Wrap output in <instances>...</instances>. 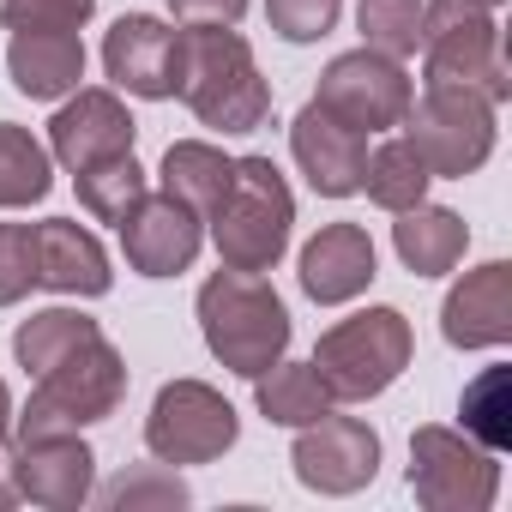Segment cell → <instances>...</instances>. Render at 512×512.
I'll return each mask as SVG.
<instances>
[{
	"mask_svg": "<svg viewBox=\"0 0 512 512\" xmlns=\"http://www.w3.org/2000/svg\"><path fill=\"white\" fill-rule=\"evenodd\" d=\"M37 284L55 296H109L115 272H109V253L91 229H79L73 217H49L37 223Z\"/></svg>",
	"mask_w": 512,
	"mask_h": 512,
	"instance_id": "cell-20",
	"label": "cell"
},
{
	"mask_svg": "<svg viewBox=\"0 0 512 512\" xmlns=\"http://www.w3.org/2000/svg\"><path fill=\"white\" fill-rule=\"evenodd\" d=\"M410 494L428 512H488L500 494V464L458 428H416L410 434Z\"/></svg>",
	"mask_w": 512,
	"mask_h": 512,
	"instance_id": "cell-9",
	"label": "cell"
},
{
	"mask_svg": "<svg viewBox=\"0 0 512 512\" xmlns=\"http://www.w3.org/2000/svg\"><path fill=\"white\" fill-rule=\"evenodd\" d=\"M374 284V241L362 223H326L308 247H302V290L320 308L356 302Z\"/></svg>",
	"mask_w": 512,
	"mask_h": 512,
	"instance_id": "cell-19",
	"label": "cell"
},
{
	"mask_svg": "<svg viewBox=\"0 0 512 512\" xmlns=\"http://www.w3.org/2000/svg\"><path fill=\"white\" fill-rule=\"evenodd\" d=\"M416 356L410 320L398 308H368L356 320H338L320 344H314V368L332 392V404H368L380 398Z\"/></svg>",
	"mask_w": 512,
	"mask_h": 512,
	"instance_id": "cell-6",
	"label": "cell"
},
{
	"mask_svg": "<svg viewBox=\"0 0 512 512\" xmlns=\"http://www.w3.org/2000/svg\"><path fill=\"white\" fill-rule=\"evenodd\" d=\"M13 446H19V500L49 506V512H73L91 500L97 458L79 434H37V440H13Z\"/></svg>",
	"mask_w": 512,
	"mask_h": 512,
	"instance_id": "cell-18",
	"label": "cell"
},
{
	"mask_svg": "<svg viewBox=\"0 0 512 512\" xmlns=\"http://www.w3.org/2000/svg\"><path fill=\"white\" fill-rule=\"evenodd\" d=\"M13 428V398H7V380H0V434Z\"/></svg>",
	"mask_w": 512,
	"mask_h": 512,
	"instance_id": "cell-36",
	"label": "cell"
},
{
	"mask_svg": "<svg viewBox=\"0 0 512 512\" xmlns=\"http://www.w3.org/2000/svg\"><path fill=\"white\" fill-rule=\"evenodd\" d=\"M458 416H464V434L488 452H506L512 446V404H506V368H482L464 398H458Z\"/></svg>",
	"mask_w": 512,
	"mask_h": 512,
	"instance_id": "cell-27",
	"label": "cell"
},
{
	"mask_svg": "<svg viewBox=\"0 0 512 512\" xmlns=\"http://www.w3.org/2000/svg\"><path fill=\"white\" fill-rule=\"evenodd\" d=\"M356 31H362V49H380V55L404 61L422 43V0H362Z\"/></svg>",
	"mask_w": 512,
	"mask_h": 512,
	"instance_id": "cell-28",
	"label": "cell"
},
{
	"mask_svg": "<svg viewBox=\"0 0 512 512\" xmlns=\"http://www.w3.org/2000/svg\"><path fill=\"white\" fill-rule=\"evenodd\" d=\"M241 422H235V404L205 386V380H169L157 398H151V416H145V446L157 464H211L235 446Z\"/></svg>",
	"mask_w": 512,
	"mask_h": 512,
	"instance_id": "cell-10",
	"label": "cell"
},
{
	"mask_svg": "<svg viewBox=\"0 0 512 512\" xmlns=\"http://www.w3.org/2000/svg\"><path fill=\"white\" fill-rule=\"evenodd\" d=\"M205 223L217 241V260L229 272H272L284 260L290 223H296V199H290L284 169L272 157H235L229 187Z\"/></svg>",
	"mask_w": 512,
	"mask_h": 512,
	"instance_id": "cell-4",
	"label": "cell"
},
{
	"mask_svg": "<svg viewBox=\"0 0 512 512\" xmlns=\"http://www.w3.org/2000/svg\"><path fill=\"white\" fill-rule=\"evenodd\" d=\"M169 13L181 25H241L247 0H169Z\"/></svg>",
	"mask_w": 512,
	"mask_h": 512,
	"instance_id": "cell-33",
	"label": "cell"
},
{
	"mask_svg": "<svg viewBox=\"0 0 512 512\" xmlns=\"http://www.w3.org/2000/svg\"><path fill=\"white\" fill-rule=\"evenodd\" d=\"M0 25H7V73L31 103H55L79 91L85 37L67 13L43 7V0H0Z\"/></svg>",
	"mask_w": 512,
	"mask_h": 512,
	"instance_id": "cell-8",
	"label": "cell"
},
{
	"mask_svg": "<svg viewBox=\"0 0 512 512\" xmlns=\"http://www.w3.org/2000/svg\"><path fill=\"white\" fill-rule=\"evenodd\" d=\"M398 127L416 145V157L428 163V175L464 181L494 151V103L464 85H422V97H410Z\"/></svg>",
	"mask_w": 512,
	"mask_h": 512,
	"instance_id": "cell-7",
	"label": "cell"
},
{
	"mask_svg": "<svg viewBox=\"0 0 512 512\" xmlns=\"http://www.w3.org/2000/svg\"><path fill=\"white\" fill-rule=\"evenodd\" d=\"M290 151L308 175L314 193L326 199H350L362 193V163H368V133H356L350 121H338L332 109L308 103L296 121H290Z\"/></svg>",
	"mask_w": 512,
	"mask_h": 512,
	"instance_id": "cell-16",
	"label": "cell"
},
{
	"mask_svg": "<svg viewBox=\"0 0 512 512\" xmlns=\"http://www.w3.org/2000/svg\"><path fill=\"white\" fill-rule=\"evenodd\" d=\"M73 187H79V205H85L97 223H121V217L151 193V181H145V169L133 163V151H121V157H103V163L79 169V175H73Z\"/></svg>",
	"mask_w": 512,
	"mask_h": 512,
	"instance_id": "cell-25",
	"label": "cell"
},
{
	"mask_svg": "<svg viewBox=\"0 0 512 512\" xmlns=\"http://www.w3.org/2000/svg\"><path fill=\"white\" fill-rule=\"evenodd\" d=\"M37 290V223H0V308Z\"/></svg>",
	"mask_w": 512,
	"mask_h": 512,
	"instance_id": "cell-31",
	"label": "cell"
},
{
	"mask_svg": "<svg viewBox=\"0 0 512 512\" xmlns=\"http://www.w3.org/2000/svg\"><path fill=\"white\" fill-rule=\"evenodd\" d=\"M199 332H205V350L229 374L260 380L290 350V308L260 272H229L223 266L217 278L199 284Z\"/></svg>",
	"mask_w": 512,
	"mask_h": 512,
	"instance_id": "cell-3",
	"label": "cell"
},
{
	"mask_svg": "<svg viewBox=\"0 0 512 512\" xmlns=\"http://www.w3.org/2000/svg\"><path fill=\"white\" fill-rule=\"evenodd\" d=\"M85 332H97L91 314H79V308H43V314H31V320L13 332V356H19L25 374H37L49 356H61V350L79 344Z\"/></svg>",
	"mask_w": 512,
	"mask_h": 512,
	"instance_id": "cell-29",
	"label": "cell"
},
{
	"mask_svg": "<svg viewBox=\"0 0 512 512\" xmlns=\"http://www.w3.org/2000/svg\"><path fill=\"white\" fill-rule=\"evenodd\" d=\"M229 169H235V157H223L217 145L181 139V145L163 151V193H175L181 205H193L199 217H211L217 199H223V187H229Z\"/></svg>",
	"mask_w": 512,
	"mask_h": 512,
	"instance_id": "cell-23",
	"label": "cell"
},
{
	"mask_svg": "<svg viewBox=\"0 0 512 512\" xmlns=\"http://www.w3.org/2000/svg\"><path fill=\"white\" fill-rule=\"evenodd\" d=\"M121 253L139 278H175L199 260V241H205V217L193 205H181L175 193H145L121 223Z\"/></svg>",
	"mask_w": 512,
	"mask_h": 512,
	"instance_id": "cell-13",
	"label": "cell"
},
{
	"mask_svg": "<svg viewBox=\"0 0 512 512\" xmlns=\"http://www.w3.org/2000/svg\"><path fill=\"white\" fill-rule=\"evenodd\" d=\"M253 404H260V416L278 422V428H308V422H320L332 410V392H326L314 362H284L278 356L260 380H253Z\"/></svg>",
	"mask_w": 512,
	"mask_h": 512,
	"instance_id": "cell-22",
	"label": "cell"
},
{
	"mask_svg": "<svg viewBox=\"0 0 512 512\" xmlns=\"http://www.w3.org/2000/svg\"><path fill=\"white\" fill-rule=\"evenodd\" d=\"M103 506H115V512H133V506H187L193 494H187V482L175 476V464H139V470H121L115 482H103V488H91Z\"/></svg>",
	"mask_w": 512,
	"mask_h": 512,
	"instance_id": "cell-30",
	"label": "cell"
},
{
	"mask_svg": "<svg viewBox=\"0 0 512 512\" xmlns=\"http://www.w3.org/2000/svg\"><path fill=\"white\" fill-rule=\"evenodd\" d=\"M422 61L428 85H464L488 103L512 97V67L500 55V25L482 0H422Z\"/></svg>",
	"mask_w": 512,
	"mask_h": 512,
	"instance_id": "cell-5",
	"label": "cell"
},
{
	"mask_svg": "<svg viewBox=\"0 0 512 512\" xmlns=\"http://www.w3.org/2000/svg\"><path fill=\"white\" fill-rule=\"evenodd\" d=\"M0 506H19V446L0 434Z\"/></svg>",
	"mask_w": 512,
	"mask_h": 512,
	"instance_id": "cell-34",
	"label": "cell"
},
{
	"mask_svg": "<svg viewBox=\"0 0 512 512\" xmlns=\"http://www.w3.org/2000/svg\"><path fill=\"white\" fill-rule=\"evenodd\" d=\"M175 55H181V31H169V25L151 19V13H127V19H115L109 37H103V67H109V79H115L127 97H145V103L175 97Z\"/></svg>",
	"mask_w": 512,
	"mask_h": 512,
	"instance_id": "cell-15",
	"label": "cell"
},
{
	"mask_svg": "<svg viewBox=\"0 0 512 512\" xmlns=\"http://www.w3.org/2000/svg\"><path fill=\"white\" fill-rule=\"evenodd\" d=\"M133 139H139V121L127 115V103L115 91H67V103L49 121V151L73 175L103 163V157L133 151Z\"/></svg>",
	"mask_w": 512,
	"mask_h": 512,
	"instance_id": "cell-14",
	"label": "cell"
},
{
	"mask_svg": "<svg viewBox=\"0 0 512 512\" xmlns=\"http://www.w3.org/2000/svg\"><path fill=\"white\" fill-rule=\"evenodd\" d=\"M296 482L314 494H356L380 476V434L362 416H320L296 434Z\"/></svg>",
	"mask_w": 512,
	"mask_h": 512,
	"instance_id": "cell-12",
	"label": "cell"
},
{
	"mask_svg": "<svg viewBox=\"0 0 512 512\" xmlns=\"http://www.w3.org/2000/svg\"><path fill=\"white\" fill-rule=\"evenodd\" d=\"M55 175H49V151L13 127V121H0V211H19V205H37L49 199Z\"/></svg>",
	"mask_w": 512,
	"mask_h": 512,
	"instance_id": "cell-26",
	"label": "cell"
},
{
	"mask_svg": "<svg viewBox=\"0 0 512 512\" xmlns=\"http://www.w3.org/2000/svg\"><path fill=\"white\" fill-rule=\"evenodd\" d=\"M175 97L217 133H253L272 115V85L235 25H187L181 31Z\"/></svg>",
	"mask_w": 512,
	"mask_h": 512,
	"instance_id": "cell-1",
	"label": "cell"
},
{
	"mask_svg": "<svg viewBox=\"0 0 512 512\" xmlns=\"http://www.w3.org/2000/svg\"><path fill=\"white\" fill-rule=\"evenodd\" d=\"M121 398H127V362H121V350L97 326V332H85L79 344H67L61 356H49L31 374V404L19 416V440L79 434V428L115 416Z\"/></svg>",
	"mask_w": 512,
	"mask_h": 512,
	"instance_id": "cell-2",
	"label": "cell"
},
{
	"mask_svg": "<svg viewBox=\"0 0 512 512\" xmlns=\"http://www.w3.org/2000/svg\"><path fill=\"white\" fill-rule=\"evenodd\" d=\"M392 247H398V260H404L416 278H440V272H452V266L464 260L470 229H464L458 211L416 199V205L398 211V223H392Z\"/></svg>",
	"mask_w": 512,
	"mask_h": 512,
	"instance_id": "cell-21",
	"label": "cell"
},
{
	"mask_svg": "<svg viewBox=\"0 0 512 512\" xmlns=\"http://www.w3.org/2000/svg\"><path fill=\"white\" fill-rule=\"evenodd\" d=\"M410 97H416V85H410V73H404L392 55H380V49H350V55H338V61L320 73V97H314V103L332 109L338 121H350L356 133H386V127L404 121Z\"/></svg>",
	"mask_w": 512,
	"mask_h": 512,
	"instance_id": "cell-11",
	"label": "cell"
},
{
	"mask_svg": "<svg viewBox=\"0 0 512 512\" xmlns=\"http://www.w3.org/2000/svg\"><path fill=\"white\" fill-rule=\"evenodd\" d=\"M43 7H55V13H67L73 25H85V19L97 13V0H43Z\"/></svg>",
	"mask_w": 512,
	"mask_h": 512,
	"instance_id": "cell-35",
	"label": "cell"
},
{
	"mask_svg": "<svg viewBox=\"0 0 512 512\" xmlns=\"http://www.w3.org/2000/svg\"><path fill=\"white\" fill-rule=\"evenodd\" d=\"M440 332L452 350H500L512 338V266L488 260L446 290Z\"/></svg>",
	"mask_w": 512,
	"mask_h": 512,
	"instance_id": "cell-17",
	"label": "cell"
},
{
	"mask_svg": "<svg viewBox=\"0 0 512 512\" xmlns=\"http://www.w3.org/2000/svg\"><path fill=\"white\" fill-rule=\"evenodd\" d=\"M482 7H500V0H482Z\"/></svg>",
	"mask_w": 512,
	"mask_h": 512,
	"instance_id": "cell-37",
	"label": "cell"
},
{
	"mask_svg": "<svg viewBox=\"0 0 512 512\" xmlns=\"http://www.w3.org/2000/svg\"><path fill=\"white\" fill-rule=\"evenodd\" d=\"M344 13V0H266V19L284 43H320Z\"/></svg>",
	"mask_w": 512,
	"mask_h": 512,
	"instance_id": "cell-32",
	"label": "cell"
},
{
	"mask_svg": "<svg viewBox=\"0 0 512 512\" xmlns=\"http://www.w3.org/2000/svg\"><path fill=\"white\" fill-rule=\"evenodd\" d=\"M428 163L416 157V145L410 139H386V145H374L368 151V163H362V193L380 205V211H404V205H416L422 193H428Z\"/></svg>",
	"mask_w": 512,
	"mask_h": 512,
	"instance_id": "cell-24",
	"label": "cell"
}]
</instances>
